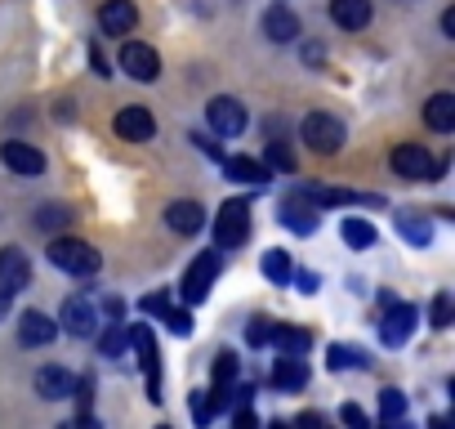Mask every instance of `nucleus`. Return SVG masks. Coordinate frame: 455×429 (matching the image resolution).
Here are the masks:
<instances>
[{"label":"nucleus","mask_w":455,"mask_h":429,"mask_svg":"<svg viewBox=\"0 0 455 429\" xmlns=\"http://www.w3.org/2000/svg\"><path fill=\"white\" fill-rule=\"evenodd\" d=\"M50 264L72 273V278H90V273H99V251L90 242H76V238H54L50 242Z\"/></svg>","instance_id":"1"},{"label":"nucleus","mask_w":455,"mask_h":429,"mask_svg":"<svg viewBox=\"0 0 455 429\" xmlns=\"http://www.w3.org/2000/svg\"><path fill=\"white\" fill-rule=\"evenodd\" d=\"M251 238V206L246 201H223L214 214V247L219 251H233Z\"/></svg>","instance_id":"2"},{"label":"nucleus","mask_w":455,"mask_h":429,"mask_svg":"<svg viewBox=\"0 0 455 429\" xmlns=\"http://www.w3.org/2000/svg\"><path fill=\"white\" fill-rule=\"evenodd\" d=\"M214 278H219V251H205V255H196V260L188 264V273H183V282H179V291H183V300H188V304H201V300L210 295V287H214Z\"/></svg>","instance_id":"3"},{"label":"nucleus","mask_w":455,"mask_h":429,"mask_svg":"<svg viewBox=\"0 0 455 429\" xmlns=\"http://www.w3.org/2000/svg\"><path fill=\"white\" fill-rule=\"evenodd\" d=\"M393 170L402 179H437L446 170V161H433L424 152V143H402V148H393Z\"/></svg>","instance_id":"4"},{"label":"nucleus","mask_w":455,"mask_h":429,"mask_svg":"<svg viewBox=\"0 0 455 429\" xmlns=\"http://www.w3.org/2000/svg\"><path fill=\"white\" fill-rule=\"evenodd\" d=\"M304 143L317 148V152H339V143H344V121L331 117V112L304 117Z\"/></svg>","instance_id":"5"},{"label":"nucleus","mask_w":455,"mask_h":429,"mask_svg":"<svg viewBox=\"0 0 455 429\" xmlns=\"http://www.w3.org/2000/svg\"><path fill=\"white\" fill-rule=\"evenodd\" d=\"M125 336H130L134 349H139V362H143V376H148V398L161 402V358H156V340H152V331H148L143 322H134Z\"/></svg>","instance_id":"6"},{"label":"nucleus","mask_w":455,"mask_h":429,"mask_svg":"<svg viewBox=\"0 0 455 429\" xmlns=\"http://www.w3.org/2000/svg\"><path fill=\"white\" fill-rule=\"evenodd\" d=\"M28 282H32V264H28V255H23L19 247L0 251V309H5V300L19 295Z\"/></svg>","instance_id":"7"},{"label":"nucleus","mask_w":455,"mask_h":429,"mask_svg":"<svg viewBox=\"0 0 455 429\" xmlns=\"http://www.w3.org/2000/svg\"><path fill=\"white\" fill-rule=\"evenodd\" d=\"M205 117H210V125H214V134H242V130H246V108H242L237 99H228V94H219V99H210V108H205Z\"/></svg>","instance_id":"8"},{"label":"nucleus","mask_w":455,"mask_h":429,"mask_svg":"<svg viewBox=\"0 0 455 429\" xmlns=\"http://www.w3.org/2000/svg\"><path fill=\"white\" fill-rule=\"evenodd\" d=\"M282 224H286L291 233H313V229H317V201H313L308 192H291V197L282 201Z\"/></svg>","instance_id":"9"},{"label":"nucleus","mask_w":455,"mask_h":429,"mask_svg":"<svg viewBox=\"0 0 455 429\" xmlns=\"http://www.w3.org/2000/svg\"><path fill=\"white\" fill-rule=\"evenodd\" d=\"M121 68H125V77H134V81H156V77H161L156 50H152V45H139V41H130V45L121 50Z\"/></svg>","instance_id":"10"},{"label":"nucleus","mask_w":455,"mask_h":429,"mask_svg":"<svg viewBox=\"0 0 455 429\" xmlns=\"http://www.w3.org/2000/svg\"><path fill=\"white\" fill-rule=\"evenodd\" d=\"M415 318H419V313H415L411 304H397V300H393V304L384 309V322H379L384 344H406L411 331H415Z\"/></svg>","instance_id":"11"},{"label":"nucleus","mask_w":455,"mask_h":429,"mask_svg":"<svg viewBox=\"0 0 455 429\" xmlns=\"http://www.w3.org/2000/svg\"><path fill=\"white\" fill-rule=\"evenodd\" d=\"M139 23V10H134V0H108V5L99 10V28L108 36H130Z\"/></svg>","instance_id":"12"},{"label":"nucleus","mask_w":455,"mask_h":429,"mask_svg":"<svg viewBox=\"0 0 455 429\" xmlns=\"http://www.w3.org/2000/svg\"><path fill=\"white\" fill-rule=\"evenodd\" d=\"M112 125H116V134L130 139V143H148V139L156 134V121H152L148 108H121Z\"/></svg>","instance_id":"13"},{"label":"nucleus","mask_w":455,"mask_h":429,"mask_svg":"<svg viewBox=\"0 0 455 429\" xmlns=\"http://www.w3.org/2000/svg\"><path fill=\"white\" fill-rule=\"evenodd\" d=\"M273 384L286 389V393L304 389V384H308V362H304L299 353H277V362H273Z\"/></svg>","instance_id":"14"},{"label":"nucleus","mask_w":455,"mask_h":429,"mask_svg":"<svg viewBox=\"0 0 455 429\" xmlns=\"http://www.w3.org/2000/svg\"><path fill=\"white\" fill-rule=\"evenodd\" d=\"M0 157H5V166H10L14 174H41V170H45V157H41L32 143H23V139H10L5 148H0Z\"/></svg>","instance_id":"15"},{"label":"nucleus","mask_w":455,"mask_h":429,"mask_svg":"<svg viewBox=\"0 0 455 429\" xmlns=\"http://www.w3.org/2000/svg\"><path fill=\"white\" fill-rule=\"evenodd\" d=\"M264 36H268L273 45H291V41L299 36V19H295V10L273 5V10L264 14Z\"/></svg>","instance_id":"16"},{"label":"nucleus","mask_w":455,"mask_h":429,"mask_svg":"<svg viewBox=\"0 0 455 429\" xmlns=\"http://www.w3.org/2000/svg\"><path fill=\"white\" fill-rule=\"evenodd\" d=\"M94 322H99V313H94V304H90L85 295L63 300V331H68V336H90Z\"/></svg>","instance_id":"17"},{"label":"nucleus","mask_w":455,"mask_h":429,"mask_svg":"<svg viewBox=\"0 0 455 429\" xmlns=\"http://www.w3.org/2000/svg\"><path fill=\"white\" fill-rule=\"evenodd\" d=\"M165 224H170L174 233L192 238V233H201V229H205V210H201L196 201H170V210H165Z\"/></svg>","instance_id":"18"},{"label":"nucleus","mask_w":455,"mask_h":429,"mask_svg":"<svg viewBox=\"0 0 455 429\" xmlns=\"http://www.w3.org/2000/svg\"><path fill=\"white\" fill-rule=\"evenodd\" d=\"M59 336V327L45 318V313H36V309H28L23 318H19V340L23 344H32V349H41V344H50Z\"/></svg>","instance_id":"19"},{"label":"nucleus","mask_w":455,"mask_h":429,"mask_svg":"<svg viewBox=\"0 0 455 429\" xmlns=\"http://www.w3.org/2000/svg\"><path fill=\"white\" fill-rule=\"evenodd\" d=\"M331 19L344 32H357L371 23V0H331Z\"/></svg>","instance_id":"20"},{"label":"nucleus","mask_w":455,"mask_h":429,"mask_svg":"<svg viewBox=\"0 0 455 429\" xmlns=\"http://www.w3.org/2000/svg\"><path fill=\"white\" fill-rule=\"evenodd\" d=\"M233 384H237V353H219V362H214V384H210L214 407H223L228 398H233Z\"/></svg>","instance_id":"21"},{"label":"nucleus","mask_w":455,"mask_h":429,"mask_svg":"<svg viewBox=\"0 0 455 429\" xmlns=\"http://www.w3.org/2000/svg\"><path fill=\"white\" fill-rule=\"evenodd\" d=\"M72 389H76L72 371H63V367H41V371H36V393H41V398L59 402V398H68Z\"/></svg>","instance_id":"22"},{"label":"nucleus","mask_w":455,"mask_h":429,"mask_svg":"<svg viewBox=\"0 0 455 429\" xmlns=\"http://www.w3.org/2000/svg\"><path fill=\"white\" fill-rule=\"evenodd\" d=\"M223 174L228 179H237V183H268V166L264 161H251V157H228L223 161Z\"/></svg>","instance_id":"23"},{"label":"nucleus","mask_w":455,"mask_h":429,"mask_svg":"<svg viewBox=\"0 0 455 429\" xmlns=\"http://www.w3.org/2000/svg\"><path fill=\"white\" fill-rule=\"evenodd\" d=\"M424 121H428V130H437V134L455 130V94H433L428 108H424Z\"/></svg>","instance_id":"24"},{"label":"nucleus","mask_w":455,"mask_h":429,"mask_svg":"<svg viewBox=\"0 0 455 429\" xmlns=\"http://www.w3.org/2000/svg\"><path fill=\"white\" fill-rule=\"evenodd\" d=\"M268 344H273L277 353H308V349H313V336H308L304 327H273Z\"/></svg>","instance_id":"25"},{"label":"nucleus","mask_w":455,"mask_h":429,"mask_svg":"<svg viewBox=\"0 0 455 429\" xmlns=\"http://www.w3.org/2000/svg\"><path fill=\"white\" fill-rule=\"evenodd\" d=\"M339 238L353 247V251H366V247H375V224H366V220H357V214H348V220L339 224Z\"/></svg>","instance_id":"26"},{"label":"nucleus","mask_w":455,"mask_h":429,"mask_svg":"<svg viewBox=\"0 0 455 429\" xmlns=\"http://www.w3.org/2000/svg\"><path fill=\"white\" fill-rule=\"evenodd\" d=\"M397 229H402V238H406V242H415V247H428V242H433L428 220H415V214H397Z\"/></svg>","instance_id":"27"},{"label":"nucleus","mask_w":455,"mask_h":429,"mask_svg":"<svg viewBox=\"0 0 455 429\" xmlns=\"http://www.w3.org/2000/svg\"><path fill=\"white\" fill-rule=\"evenodd\" d=\"M264 166H268V170H282V174H291V170H295V157H291V148H286L282 139H273V143H268V157H264Z\"/></svg>","instance_id":"28"},{"label":"nucleus","mask_w":455,"mask_h":429,"mask_svg":"<svg viewBox=\"0 0 455 429\" xmlns=\"http://www.w3.org/2000/svg\"><path fill=\"white\" fill-rule=\"evenodd\" d=\"M295 269H291V255L286 251H268L264 255V278H273V282H286Z\"/></svg>","instance_id":"29"},{"label":"nucleus","mask_w":455,"mask_h":429,"mask_svg":"<svg viewBox=\"0 0 455 429\" xmlns=\"http://www.w3.org/2000/svg\"><path fill=\"white\" fill-rule=\"evenodd\" d=\"M366 358H362V349H348V344H331V358H326V367L331 371H344V367H362Z\"/></svg>","instance_id":"30"},{"label":"nucleus","mask_w":455,"mask_h":429,"mask_svg":"<svg viewBox=\"0 0 455 429\" xmlns=\"http://www.w3.org/2000/svg\"><path fill=\"white\" fill-rule=\"evenodd\" d=\"M379 416H384V420H402V416H406V398H402L397 389H384V393H379Z\"/></svg>","instance_id":"31"},{"label":"nucleus","mask_w":455,"mask_h":429,"mask_svg":"<svg viewBox=\"0 0 455 429\" xmlns=\"http://www.w3.org/2000/svg\"><path fill=\"white\" fill-rule=\"evenodd\" d=\"M214 411H219V407H214V398H210L205 389H196V393H192V420H196V425H210V420H214Z\"/></svg>","instance_id":"32"},{"label":"nucleus","mask_w":455,"mask_h":429,"mask_svg":"<svg viewBox=\"0 0 455 429\" xmlns=\"http://www.w3.org/2000/svg\"><path fill=\"white\" fill-rule=\"evenodd\" d=\"M161 322H165V327H170L174 336H192V318H188V309H170V304H165Z\"/></svg>","instance_id":"33"},{"label":"nucleus","mask_w":455,"mask_h":429,"mask_svg":"<svg viewBox=\"0 0 455 429\" xmlns=\"http://www.w3.org/2000/svg\"><path fill=\"white\" fill-rule=\"evenodd\" d=\"M451 318H455L451 295H437V300H433V327H437V331H446V327H451Z\"/></svg>","instance_id":"34"},{"label":"nucleus","mask_w":455,"mask_h":429,"mask_svg":"<svg viewBox=\"0 0 455 429\" xmlns=\"http://www.w3.org/2000/svg\"><path fill=\"white\" fill-rule=\"evenodd\" d=\"M99 349H103L108 358H116V353L125 349V327H108V331H103V340H99Z\"/></svg>","instance_id":"35"},{"label":"nucleus","mask_w":455,"mask_h":429,"mask_svg":"<svg viewBox=\"0 0 455 429\" xmlns=\"http://www.w3.org/2000/svg\"><path fill=\"white\" fill-rule=\"evenodd\" d=\"M36 224H41V229H68V210H63V206H45V210L36 214Z\"/></svg>","instance_id":"36"},{"label":"nucleus","mask_w":455,"mask_h":429,"mask_svg":"<svg viewBox=\"0 0 455 429\" xmlns=\"http://www.w3.org/2000/svg\"><path fill=\"white\" fill-rule=\"evenodd\" d=\"M268 336H273V327H268V318H255L251 322V331H246V340L259 349V344H268Z\"/></svg>","instance_id":"37"},{"label":"nucleus","mask_w":455,"mask_h":429,"mask_svg":"<svg viewBox=\"0 0 455 429\" xmlns=\"http://www.w3.org/2000/svg\"><path fill=\"white\" fill-rule=\"evenodd\" d=\"M339 420H344V425H366V411L353 407V402H344V407H339Z\"/></svg>","instance_id":"38"},{"label":"nucleus","mask_w":455,"mask_h":429,"mask_svg":"<svg viewBox=\"0 0 455 429\" xmlns=\"http://www.w3.org/2000/svg\"><path fill=\"white\" fill-rule=\"evenodd\" d=\"M90 68H94V77H112V72H108V59L99 54V45L90 50Z\"/></svg>","instance_id":"39"},{"label":"nucleus","mask_w":455,"mask_h":429,"mask_svg":"<svg viewBox=\"0 0 455 429\" xmlns=\"http://www.w3.org/2000/svg\"><path fill=\"white\" fill-rule=\"evenodd\" d=\"M295 287H299L304 295H313V291H317V273H295Z\"/></svg>","instance_id":"40"},{"label":"nucleus","mask_w":455,"mask_h":429,"mask_svg":"<svg viewBox=\"0 0 455 429\" xmlns=\"http://www.w3.org/2000/svg\"><path fill=\"white\" fill-rule=\"evenodd\" d=\"M442 32H446V36H455V10H446V14H442Z\"/></svg>","instance_id":"41"}]
</instances>
